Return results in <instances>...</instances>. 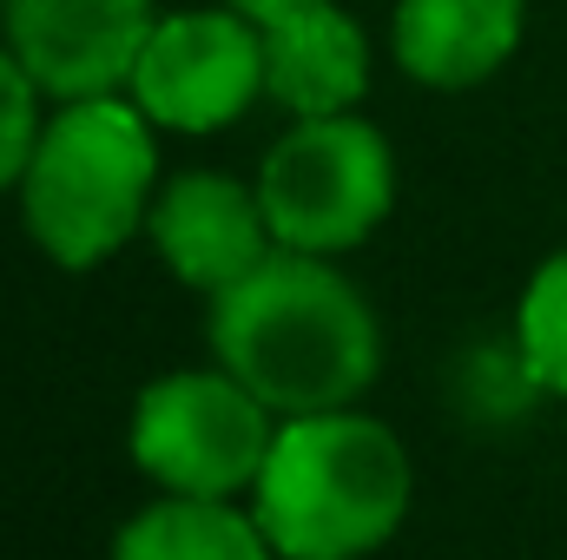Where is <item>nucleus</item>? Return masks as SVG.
Returning <instances> with one entry per match:
<instances>
[{
    "label": "nucleus",
    "instance_id": "obj_7",
    "mask_svg": "<svg viewBox=\"0 0 567 560\" xmlns=\"http://www.w3.org/2000/svg\"><path fill=\"white\" fill-rule=\"evenodd\" d=\"M152 27V0H0V40L53 106L126 93Z\"/></svg>",
    "mask_w": 567,
    "mask_h": 560
},
{
    "label": "nucleus",
    "instance_id": "obj_4",
    "mask_svg": "<svg viewBox=\"0 0 567 560\" xmlns=\"http://www.w3.org/2000/svg\"><path fill=\"white\" fill-rule=\"evenodd\" d=\"M251 185L265 198L278 251L343 258L370 245L396 211V145L363 113L290 120Z\"/></svg>",
    "mask_w": 567,
    "mask_h": 560
},
{
    "label": "nucleus",
    "instance_id": "obj_11",
    "mask_svg": "<svg viewBox=\"0 0 567 560\" xmlns=\"http://www.w3.org/2000/svg\"><path fill=\"white\" fill-rule=\"evenodd\" d=\"M106 560H278L245 501L158 495L113 535Z\"/></svg>",
    "mask_w": 567,
    "mask_h": 560
},
{
    "label": "nucleus",
    "instance_id": "obj_3",
    "mask_svg": "<svg viewBox=\"0 0 567 560\" xmlns=\"http://www.w3.org/2000/svg\"><path fill=\"white\" fill-rule=\"evenodd\" d=\"M158 185V126L126 93H106L47 113L13 198L47 265L100 271L145 231Z\"/></svg>",
    "mask_w": 567,
    "mask_h": 560
},
{
    "label": "nucleus",
    "instance_id": "obj_9",
    "mask_svg": "<svg viewBox=\"0 0 567 560\" xmlns=\"http://www.w3.org/2000/svg\"><path fill=\"white\" fill-rule=\"evenodd\" d=\"M528 33V0H396L390 53L429 93H468L495 80Z\"/></svg>",
    "mask_w": 567,
    "mask_h": 560
},
{
    "label": "nucleus",
    "instance_id": "obj_10",
    "mask_svg": "<svg viewBox=\"0 0 567 560\" xmlns=\"http://www.w3.org/2000/svg\"><path fill=\"white\" fill-rule=\"evenodd\" d=\"M265 100L290 120H337L370 100V33L337 7H297L265 27Z\"/></svg>",
    "mask_w": 567,
    "mask_h": 560
},
{
    "label": "nucleus",
    "instance_id": "obj_12",
    "mask_svg": "<svg viewBox=\"0 0 567 560\" xmlns=\"http://www.w3.org/2000/svg\"><path fill=\"white\" fill-rule=\"evenodd\" d=\"M515 356L542 396L567 403V245L548 251L515 297Z\"/></svg>",
    "mask_w": 567,
    "mask_h": 560
},
{
    "label": "nucleus",
    "instance_id": "obj_6",
    "mask_svg": "<svg viewBox=\"0 0 567 560\" xmlns=\"http://www.w3.org/2000/svg\"><path fill=\"white\" fill-rule=\"evenodd\" d=\"M126 100L178 139H212L238 126L265 100V27L218 0L158 13Z\"/></svg>",
    "mask_w": 567,
    "mask_h": 560
},
{
    "label": "nucleus",
    "instance_id": "obj_5",
    "mask_svg": "<svg viewBox=\"0 0 567 560\" xmlns=\"http://www.w3.org/2000/svg\"><path fill=\"white\" fill-rule=\"evenodd\" d=\"M271 442L278 416L218 363L152 376L126 416L133 468L158 495H192V501H245Z\"/></svg>",
    "mask_w": 567,
    "mask_h": 560
},
{
    "label": "nucleus",
    "instance_id": "obj_8",
    "mask_svg": "<svg viewBox=\"0 0 567 560\" xmlns=\"http://www.w3.org/2000/svg\"><path fill=\"white\" fill-rule=\"evenodd\" d=\"M145 238H152L158 265L185 283V290H198L205 303L225 297L231 283H245L278 251L258 185H245L231 172H205V165L158 185L152 218H145Z\"/></svg>",
    "mask_w": 567,
    "mask_h": 560
},
{
    "label": "nucleus",
    "instance_id": "obj_2",
    "mask_svg": "<svg viewBox=\"0 0 567 560\" xmlns=\"http://www.w3.org/2000/svg\"><path fill=\"white\" fill-rule=\"evenodd\" d=\"M416 468L390 422L363 409L284 416L245 495L278 560H363L410 521Z\"/></svg>",
    "mask_w": 567,
    "mask_h": 560
},
{
    "label": "nucleus",
    "instance_id": "obj_14",
    "mask_svg": "<svg viewBox=\"0 0 567 560\" xmlns=\"http://www.w3.org/2000/svg\"><path fill=\"white\" fill-rule=\"evenodd\" d=\"M218 7H238L245 20L271 27V20H284V13H297V7H317V0H218Z\"/></svg>",
    "mask_w": 567,
    "mask_h": 560
},
{
    "label": "nucleus",
    "instance_id": "obj_13",
    "mask_svg": "<svg viewBox=\"0 0 567 560\" xmlns=\"http://www.w3.org/2000/svg\"><path fill=\"white\" fill-rule=\"evenodd\" d=\"M47 113H53V100L33 86V73H27V66L7 53V40H0V198L20 191L27 158H33V145H40Z\"/></svg>",
    "mask_w": 567,
    "mask_h": 560
},
{
    "label": "nucleus",
    "instance_id": "obj_1",
    "mask_svg": "<svg viewBox=\"0 0 567 560\" xmlns=\"http://www.w3.org/2000/svg\"><path fill=\"white\" fill-rule=\"evenodd\" d=\"M212 363L231 370L271 416L357 409L383 370V330L337 258L271 251L245 283L205 303Z\"/></svg>",
    "mask_w": 567,
    "mask_h": 560
}]
</instances>
